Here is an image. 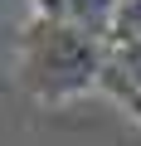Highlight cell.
Masks as SVG:
<instances>
[{
  "label": "cell",
  "instance_id": "2",
  "mask_svg": "<svg viewBox=\"0 0 141 146\" xmlns=\"http://www.w3.org/2000/svg\"><path fill=\"white\" fill-rule=\"evenodd\" d=\"M117 10H122V0H63V20L97 39L107 34V25H117Z\"/></svg>",
  "mask_w": 141,
  "mask_h": 146
},
{
  "label": "cell",
  "instance_id": "1",
  "mask_svg": "<svg viewBox=\"0 0 141 146\" xmlns=\"http://www.w3.org/2000/svg\"><path fill=\"white\" fill-rule=\"evenodd\" d=\"M102 73V39L68 20H34L20 34V78L44 107H63L68 98L88 93Z\"/></svg>",
  "mask_w": 141,
  "mask_h": 146
}]
</instances>
